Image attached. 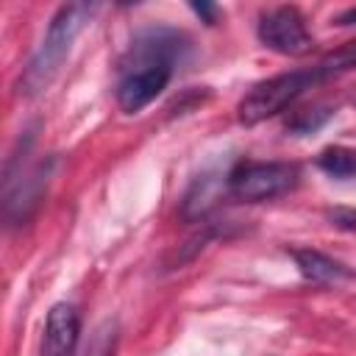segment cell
I'll return each instance as SVG.
<instances>
[{"mask_svg": "<svg viewBox=\"0 0 356 356\" xmlns=\"http://www.w3.org/2000/svg\"><path fill=\"white\" fill-rule=\"evenodd\" d=\"M186 50L189 39L175 28L159 25L136 33L120 64V81L114 89L117 106L125 114H139L150 106L172 81V72L184 61Z\"/></svg>", "mask_w": 356, "mask_h": 356, "instance_id": "6da1fadb", "label": "cell"}, {"mask_svg": "<svg viewBox=\"0 0 356 356\" xmlns=\"http://www.w3.org/2000/svg\"><path fill=\"white\" fill-rule=\"evenodd\" d=\"M97 8H100L97 3H67L53 14V19L47 22V31H44L36 53L31 56L28 67L22 70V75L17 81V92L19 95L33 97V95H39L42 89L50 86V81L61 70L64 58L70 56L72 42L92 22Z\"/></svg>", "mask_w": 356, "mask_h": 356, "instance_id": "7a4b0ae2", "label": "cell"}, {"mask_svg": "<svg viewBox=\"0 0 356 356\" xmlns=\"http://www.w3.org/2000/svg\"><path fill=\"white\" fill-rule=\"evenodd\" d=\"M31 142H33V131H25V136H19L17 147L6 159V170H3V214H6L8 228L25 225L36 214V209H39L44 192H47L50 175H53V164H56L53 156L39 159L33 167L22 170V159H25Z\"/></svg>", "mask_w": 356, "mask_h": 356, "instance_id": "3957f363", "label": "cell"}, {"mask_svg": "<svg viewBox=\"0 0 356 356\" xmlns=\"http://www.w3.org/2000/svg\"><path fill=\"white\" fill-rule=\"evenodd\" d=\"M323 78L317 67H303V70H289L278 72L267 81H259L236 106V117L242 125H259L275 114H281L286 106H292L306 89L317 86Z\"/></svg>", "mask_w": 356, "mask_h": 356, "instance_id": "277c9868", "label": "cell"}, {"mask_svg": "<svg viewBox=\"0 0 356 356\" xmlns=\"http://www.w3.org/2000/svg\"><path fill=\"white\" fill-rule=\"evenodd\" d=\"M300 167L292 161H239L228 170V192L245 203H261L292 192Z\"/></svg>", "mask_w": 356, "mask_h": 356, "instance_id": "5b68a950", "label": "cell"}, {"mask_svg": "<svg viewBox=\"0 0 356 356\" xmlns=\"http://www.w3.org/2000/svg\"><path fill=\"white\" fill-rule=\"evenodd\" d=\"M256 36L267 50L292 56V58L306 56L314 47L306 19L295 6H275V8L261 11L256 22Z\"/></svg>", "mask_w": 356, "mask_h": 356, "instance_id": "8992f818", "label": "cell"}, {"mask_svg": "<svg viewBox=\"0 0 356 356\" xmlns=\"http://www.w3.org/2000/svg\"><path fill=\"white\" fill-rule=\"evenodd\" d=\"M78 339H81V314H78V309L67 300L53 303L47 317H44L42 342H39L36 356H75Z\"/></svg>", "mask_w": 356, "mask_h": 356, "instance_id": "52a82bcc", "label": "cell"}, {"mask_svg": "<svg viewBox=\"0 0 356 356\" xmlns=\"http://www.w3.org/2000/svg\"><path fill=\"white\" fill-rule=\"evenodd\" d=\"M289 256H292L298 273L312 284H339V281H348L356 275L348 264H342L339 259H334L323 250H314V248H295V250H289Z\"/></svg>", "mask_w": 356, "mask_h": 356, "instance_id": "ba28073f", "label": "cell"}, {"mask_svg": "<svg viewBox=\"0 0 356 356\" xmlns=\"http://www.w3.org/2000/svg\"><path fill=\"white\" fill-rule=\"evenodd\" d=\"M222 184H225V189H228V175L222 178L217 170H203V172L192 181V186L186 189V195H184L181 217H184V220H200L203 214H209V209L214 206V200H217Z\"/></svg>", "mask_w": 356, "mask_h": 356, "instance_id": "9c48e42d", "label": "cell"}, {"mask_svg": "<svg viewBox=\"0 0 356 356\" xmlns=\"http://www.w3.org/2000/svg\"><path fill=\"white\" fill-rule=\"evenodd\" d=\"M317 167L337 178V181H345V178H356V147H345V145H331L325 150H320L317 156Z\"/></svg>", "mask_w": 356, "mask_h": 356, "instance_id": "30bf717a", "label": "cell"}, {"mask_svg": "<svg viewBox=\"0 0 356 356\" xmlns=\"http://www.w3.org/2000/svg\"><path fill=\"white\" fill-rule=\"evenodd\" d=\"M314 67H317V72H320V78H323V81H328V78H337V75H345V72L356 70V39L342 42L339 47H334L331 53H325Z\"/></svg>", "mask_w": 356, "mask_h": 356, "instance_id": "8fae6325", "label": "cell"}, {"mask_svg": "<svg viewBox=\"0 0 356 356\" xmlns=\"http://www.w3.org/2000/svg\"><path fill=\"white\" fill-rule=\"evenodd\" d=\"M334 117V108H325V106H314V108H306V111H298L289 122H286V131L295 134V136H306V134H314L317 128H323L328 120Z\"/></svg>", "mask_w": 356, "mask_h": 356, "instance_id": "7c38bea8", "label": "cell"}, {"mask_svg": "<svg viewBox=\"0 0 356 356\" xmlns=\"http://www.w3.org/2000/svg\"><path fill=\"white\" fill-rule=\"evenodd\" d=\"M328 222L334 228H342V231H356V209H345V206H337V209H328L325 211Z\"/></svg>", "mask_w": 356, "mask_h": 356, "instance_id": "4fadbf2b", "label": "cell"}, {"mask_svg": "<svg viewBox=\"0 0 356 356\" xmlns=\"http://www.w3.org/2000/svg\"><path fill=\"white\" fill-rule=\"evenodd\" d=\"M114 353V334L108 337L106 331H100V337L92 342V348L86 350V356H111Z\"/></svg>", "mask_w": 356, "mask_h": 356, "instance_id": "5bb4252c", "label": "cell"}, {"mask_svg": "<svg viewBox=\"0 0 356 356\" xmlns=\"http://www.w3.org/2000/svg\"><path fill=\"white\" fill-rule=\"evenodd\" d=\"M189 8H192L206 25H214V22H217V14H220L217 6H211V3H189Z\"/></svg>", "mask_w": 356, "mask_h": 356, "instance_id": "9a60e30c", "label": "cell"}, {"mask_svg": "<svg viewBox=\"0 0 356 356\" xmlns=\"http://www.w3.org/2000/svg\"><path fill=\"white\" fill-rule=\"evenodd\" d=\"M334 22H337V25H342V28H348V25H356V6H350V8L339 11V14L334 17Z\"/></svg>", "mask_w": 356, "mask_h": 356, "instance_id": "2e32d148", "label": "cell"}]
</instances>
